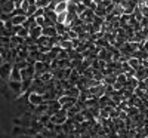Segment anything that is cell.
Instances as JSON below:
<instances>
[{"instance_id":"obj_3","label":"cell","mask_w":148,"mask_h":138,"mask_svg":"<svg viewBox=\"0 0 148 138\" xmlns=\"http://www.w3.org/2000/svg\"><path fill=\"white\" fill-rule=\"evenodd\" d=\"M15 9H16V6H15L14 0H8L5 5L0 6V12H2V14H8V15H12V12H14Z\"/></svg>"},{"instance_id":"obj_4","label":"cell","mask_w":148,"mask_h":138,"mask_svg":"<svg viewBox=\"0 0 148 138\" xmlns=\"http://www.w3.org/2000/svg\"><path fill=\"white\" fill-rule=\"evenodd\" d=\"M67 120V115H64L62 111H58V113H55V115H52V117H51V122L52 123H56V125H62L64 122Z\"/></svg>"},{"instance_id":"obj_11","label":"cell","mask_w":148,"mask_h":138,"mask_svg":"<svg viewBox=\"0 0 148 138\" xmlns=\"http://www.w3.org/2000/svg\"><path fill=\"white\" fill-rule=\"evenodd\" d=\"M67 18H68V12H61V14H58L56 24H65L67 22Z\"/></svg>"},{"instance_id":"obj_10","label":"cell","mask_w":148,"mask_h":138,"mask_svg":"<svg viewBox=\"0 0 148 138\" xmlns=\"http://www.w3.org/2000/svg\"><path fill=\"white\" fill-rule=\"evenodd\" d=\"M67 9H68V0H62V2H59L56 5L55 12L56 14H61V12H67Z\"/></svg>"},{"instance_id":"obj_2","label":"cell","mask_w":148,"mask_h":138,"mask_svg":"<svg viewBox=\"0 0 148 138\" xmlns=\"http://www.w3.org/2000/svg\"><path fill=\"white\" fill-rule=\"evenodd\" d=\"M28 101L33 104V106H40V104H45V97H43V94H39V92H34V91H31L30 94H28Z\"/></svg>"},{"instance_id":"obj_6","label":"cell","mask_w":148,"mask_h":138,"mask_svg":"<svg viewBox=\"0 0 148 138\" xmlns=\"http://www.w3.org/2000/svg\"><path fill=\"white\" fill-rule=\"evenodd\" d=\"M27 18H28L27 15H15V17L10 18V21H12V24H14V27H16V26H24Z\"/></svg>"},{"instance_id":"obj_12","label":"cell","mask_w":148,"mask_h":138,"mask_svg":"<svg viewBox=\"0 0 148 138\" xmlns=\"http://www.w3.org/2000/svg\"><path fill=\"white\" fill-rule=\"evenodd\" d=\"M138 64H139V61H138L136 58H133V57H130V58H129V66H130V67L138 68Z\"/></svg>"},{"instance_id":"obj_17","label":"cell","mask_w":148,"mask_h":138,"mask_svg":"<svg viewBox=\"0 0 148 138\" xmlns=\"http://www.w3.org/2000/svg\"><path fill=\"white\" fill-rule=\"evenodd\" d=\"M34 138H43V135H42V134H36Z\"/></svg>"},{"instance_id":"obj_7","label":"cell","mask_w":148,"mask_h":138,"mask_svg":"<svg viewBox=\"0 0 148 138\" xmlns=\"http://www.w3.org/2000/svg\"><path fill=\"white\" fill-rule=\"evenodd\" d=\"M9 80H14V82H22V74H21V70L18 67L14 66L12 68V73H10V79Z\"/></svg>"},{"instance_id":"obj_13","label":"cell","mask_w":148,"mask_h":138,"mask_svg":"<svg viewBox=\"0 0 148 138\" xmlns=\"http://www.w3.org/2000/svg\"><path fill=\"white\" fill-rule=\"evenodd\" d=\"M34 18H36V17H34ZM36 24H37L39 27H45V17H37V18H36Z\"/></svg>"},{"instance_id":"obj_16","label":"cell","mask_w":148,"mask_h":138,"mask_svg":"<svg viewBox=\"0 0 148 138\" xmlns=\"http://www.w3.org/2000/svg\"><path fill=\"white\" fill-rule=\"evenodd\" d=\"M3 62H5V59H3V57H2V54H0V66H2V64H3Z\"/></svg>"},{"instance_id":"obj_9","label":"cell","mask_w":148,"mask_h":138,"mask_svg":"<svg viewBox=\"0 0 148 138\" xmlns=\"http://www.w3.org/2000/svg\"><path fill=\"white\" fill-rule=\"evenodd\" d=\"M43 36L49 37V39H52V37H56L58 33H56L55 26H53V27H43Z\"/></svg>"},{"instance_id":"obj_5","label":"cell","mask_w":148,"mask_h":138,"mask_svg":"<svg viewBox=\"0 0 148 138\" xmlns=\"http://www.w3.org/2000/svg\"><path fill=\"white\" fill-rule=\"evenodd\" d=\"M43 36V27H39V26H36L33 28H30V37L33 40H37L39 37Z\"/></svg>"},{"instance_id":"obj_15","label":"cell","mask_w":148,"mask_h":138,"mask_svg":"<svg viewBox=\"0 0 148 138\" xmlns=\"http://www.w3.org/2000/svg\"><path fill=\"white\" fill-rule=\"evenodd\" d=\"M24 131L19 128V125H16V126L14 128V131H12V135H18V134H22Z\"/></svg>"},{"instance_id":"obj_1","label":"cell","mask_w":148,"mask_h":138,"mask_svg":"<svg viewBox=\"0 0 148 138\" xmlns=\"http://www.w3.org/2000/svg\"><path fill=\"white\" fill-rule=\"evenodd\" d=\"M12 68H14V64H12V62H3V64L0 66V79L9 80L10 79Z\"/></svg>"},{"instance_id":"obj_8","label":"cell","mask_w":148,"mask_h":138,"mask_svg":"<svg viewBox=\"0 0 148 138\" xmlns=\"http://www.w3.org/2000/svg\"><path fill=\"white\" fill-rule=\"evenodd\" d=\"M9 88L10 91H14L16 94H22V82H14V80H9Z\"/></svg>"},{"instance_id":"obj_14","label":"cell","mask_w":148,"mask_h":138,"mask_svg":"<svg viewBox=\"0 0 148 138\" xmlns=\"http://www.w3.org/2000/svg\"><path fill=\"white\" fill-rule=\"evenodd\" d=\"M33 17H45V9L43 8H37V10H36V14L33 15Z\"/></svg>"}]
</instances>
